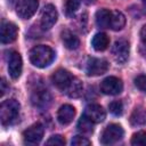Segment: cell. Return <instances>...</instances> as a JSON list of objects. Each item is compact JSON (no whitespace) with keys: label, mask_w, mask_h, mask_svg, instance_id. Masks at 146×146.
Returning <instances> with one entry per match:
<instances>
[{"label":"cell","mask_w":146,"mask_h":146,"mask_svg":"<svg viewBox=\"0 0 146 146\" xmlns=\"http://www.w3.org/2000/svg\"><path fill=\"white\" fill-rule=\"evenodd\" d=\"M30 60L31 63L40 68L47 67L50 65L55 58V51L49 47L44 44H39L33 47L30 50Z\"/></svg>","instance_id":"obj_1"},{"label":"cell","mask_w":146,"mask_h":146,"mask_svg":"<svg viewBox=\"0 0 146 146\" xmlns=\"http://www.w3.org/2000/svg\"><path fill=\"white\" fill-rule=\"evenodd\" d=\"M21 105L16 99L3 100L0 105V120L3 127L13 124L19 115Z\"/></svg>","instance_id":"obj_2"},{"label":"cell","mask_w":146,"mask_h":146,"mask_svg":"<svg viewBox=\"0 0 146 146\" xmlns=\"http://www.w3.org/2000/svg\"><path fill=\"white\" fill-rule=\"evenodd\" d=\"M123 135H124V131L120 124L111 123L104 129V131L100 136V143L103 145L115 144L123 138Z\"/></svg>","instance_id":"obj_3"},{"label":"cell","mask_w":146,"mask_h":146,"mask_svg":"<svg viewBox=\"0 0 146 146\" xmlns=\"http://www.w3.org/2000/svg\"><path fill=\"white\" fill-rule=\"evenodd\" d=\"M130 54V46L125 39H119L112 47V57L117 64H123L128 60Z\"/></svg>","instance_id":"obj_4"},{"label":"cell","mask_w":146,"mask_h":146,"mask_svg":"<svg viewBox=\"0 0 146 146\" xmlns=\"http://www.w3.org/2000/svg\"><path fill=\"white\" fill-rule=\"evenodd\" d=\"M123 90V82L116 76H107L100 82V91L105 95L115 96Z\"/></svg>","instance_id":"obj_5"},{"label":"cell","mask_w":146,"mask_h":146,"mask_svg":"<svg viewBox=\"0 0 146 146\" xmlns=\"http://www.w3.org/2000/svg\"><path fill=\"white\" fill-rule=\"evenodd\" d=\"M108 62L100 58L91 57L88 59L86 65V73L88 76H98L107 72L108 70Z\"/></svg>","instance_id":"obj_6"},{"label":"cell","mask_w":146,"mask_h":146,"mask_svg":"<svg viewBox=\"0 0 146 146\" xmlns=\"http://www.w3.org/2000/svg\"><path fill=\"white\" fill-rule=\"evenodd\" d=\"M43 125L41 123H34L31 127H29L24 132H23V137H24V143L29 144V145H36L41 141L42 137H43Z\"/></svg>","instance_id":"obj_7"},{"label":"cell","mask_w":146,"mask_h":146,"mask_svg":"<svg viewBox=\"0 0 146 146\" xmlns=\"http://www.w3.org/2000/svg\"><path fill=\"white\" fill-rule=\"evenodd\" d=\"M57 18H58V13H57L55 6L50 5V3L44 6L42 14H41V19H40L41 29L44 31L50 30L55 25V23L57 22Z\"/></svg>","instance_id":"obj_8"},{"label":"cell","mask_w":146,"mask_h":146,"mask_svg":"<svg viewBox=\"0 0 146 146\" xmlns=\"http://www.w3.org/2000/svg\"><path fill=\"white\" fill-rule=\"evenodd\" d=\"M38 8V0H21L16 7V13L22 19H29L36 13Z\"/></svg>","instance_id":"obj_9"},{"label":"cell","mask_w":146,"mask_h":146,"mask_svg":"<svg viewBox=\"0 0 146 146\" xmlns=\"http://www.w3.org/2000/svg\"><path fill=\"white\" fill-rule=\"evenodd\" d=\"M23 70V59L19 52L17 51H10L9 58H8V72L11 79L16 80L21 76Z\"/></svg>","instance_id":"obj_10"},{"label":"cell","mask_w":146,"mask_h":146,"mask_svg":"<svg viewBox=\"0 0 146 146\" xmlns=\"http://www.w3.org/2000/svg\"><path fill=\"white\" fill-rule=\"evenodd\" d=\"M51 102V96L49 91L44 88H36L33 90L31 95V103L33 104L34 107L38 108H46L49 106Z\"/></svg>","instance_id":"obj_11"},{"label":"cell","mask_w":146,"mask_h":146,"mask_svg":"<svg viewBox=\"0 0 146 146\" xmlns=\"http://www.w3.org/2000/svg\"><path fill=\"white\" fill-rule=\"evenodd\" d=\"M72 79H73V76L71 75V73L68 71L64 70V68L57 70L51 75V82L54 83V86L56 88H58L62 91H65L67 89V87L70 86Z\"/></svg>","instance_id":"obj_12"},{"label":"cell","mask_w":146,"mask_h":146,"mask_svg":"<svg viewBox=\"0 0 146 146\" xmlns=\"http://www.w3.org/2000/svg\"><path fill=\"white\" fill-rule=\"evenodd\" d=\"M17 35H18V27L11 22L2 21L1 33H0L1 42L2 43H10V42L16 40Z\"/></svg>","instance_id":"obj_13"},{"label":"cell","mask_w":146,"mask_h":146,"mask_svg":"<svg viewBox=\"0 0 146 146\" xmlns=\"http://www.w3.org/2000/svg\"><path fill=\"white\" fill-rule=\"evenodd\" d=\"M83 115H86L87 117H89L92 122L95 123H100L105 120L106 117V112L105 110L98 105V104H89L83 112Z\"/></svg>","instance_id":"obj_14"},{"label":"cell","mask_w":146,"mask_h":146,"mask_svg":"<svg viewBox=\"0 0 146 146\" xmlns=\"http://www.w3.org/2000/svg\"><path fill=\"white\" fill-rule=\"evenodd\" d=\"M75 116V108L70 104H64L57 112V120L62 125L70 124Z\"/></svg>","instance_id":"obj_15"},{"label":"cell","mask_w":146,"mask_h":146,"mask_svg":"<svg viewBox=\"0 0 146 146\" xmlns=\"http://www.w3.org/2000/svg\"><path fill=\"white\" fill-rule=\"evenodd\" d=\"M60 38H62V41H63L64 46H65L67 49H70V50L78 49L79 46H80V40H79V38H78L73 32H71L70 30H64V31H62Z\"/></svg>","instance_id":"obj_16"},{"label":"cell","mask_w":146,"mask_h":146,"mask_svg":"<svg viewBox=\"0 0 146 146\" xmlns=\"http://www.w3.org/2000/svg\"><path fill=\"white\" fill-rule=\"evenodd\" d=\"M91 44H92V48L95 50H97V51H104L110 46V38L107 36L106 33L99 32V33L95 34V36L92 38Z\"/></svg>","instance_id":"obj_17"},{"label":"cell","mask_w":146,"mask_h":146,"mask_svg":"<svg viewBox=\"0 0 146 146\" xmlns=\"http://www.w3.org/2000/svg\"><path fill=\"white\" fill-rule=\"evenodd\" d=\"M111 13L112 10H108L106 8L97 10L95 15L96 25L102 29H110V21H111Z\"/></svg>","instance_id":"obj_18"},{"label":"cell","mask_w":146,"mask_h":146,"mask_svg":"<svg viewBox=\"0 0 146 146\" xmlns=\"http://www.w3.org/2000/svg\"><path fill=\"white\" fill-rule=\"evenodd\" d=\"M124 25H125V16L119 10H112L110 29L113 31H120L124 27Z\"/></svg>","instance_id":"obj_19"},{"label":"cell","mask_w":146,"mask_h":146,"mask_svg":"<svg viewBox=\"0 0 146 146\" xmlns=\"http://www.w3.org/2000/svg\"><path fill=\"white\" fill-rule=\"evenodd\" d=\"M83 92V86H82V82L78 79V78H74L72 79L70 86L67 87V89L65 90V94L70 97V98H79Z\"/></svg>","instance_id":"obj_20"},{"label":"cell","mask_w":146,"mask_h":146,"mask_svg":"<svg viewBox=\"0 0 146 146\" xmlns=\"http://www.w3.org/2000/svg\"><path fill=\"white\" fill-rule=\"evenodd\" d=\"M130 123L132 125H145L146 124V108L136 107L130 115Z\"/></svg>","instance_id":"obj_21"},{"label":"cell","mask_w":146,"mask_h":146,"mask_svg":"<svg viewBox=\"0 0 146 146\" xmlns=\"http://www.w3.org/2000/svg\"><path fill=\"white\" fill-rule=\"evenodd\" d=\"M94 124L95 122H92L89 117H87L86 115H82L80 117V120L78 121V130L82 133H91L94 131Z\"/></svg>","instance_id":"obj_22"},{"label":"cell","mask_w":146,"mask_h":146,"mask_svg":"<svg viewBox=\"0 0 146 146\" xmlns=\"http://www.w3.org/2000/svg\"><path fill=\"white\" fill-rule=\"evenodd\" d=\"M81 0H66L65 6H64V11L67 17H73L78 9L80 8Z\"/></svg>","instance_id":"obj_23"},{"label":"cell","mask_w":146,"mask_h":146,"mask_svg":"<svg viewBox=\"0 0 146 146\" xmlns=\"http://www.w3.org/2000/svg\"><path fill=\"white\" fill-rule=\"evenodd\" d=\"M131 145L133 146H146V131H138L131 137Z\"/></svg>","instance_id":"obj_24"},{"label":"cell","mask_w":146,"mask_h":146,"mask_svg":"<svg viewBox=\"0 0 146 146\" xmlns=\"http://www.w3.org/2000/svg\"><path fill=\"white\" fill-rule=\"evenodd\" d=\"M108 110L110 112L115 115V116H120L123 113V104L121 100H113L108 105Z\"/></svg>","instance_id":"obj_25"},{"label":"cell","mask_w":146,"mask_h":146,"mask_svg":"<svg viewBox=\"0 0 146 146\" xmlns=\"http://www.w3.org/2000/svg\"><path fill=\"white\" fill-rule=\"evenodd\" d=\"M135 86L143 92H146V74H140L137 75L133 80Z\"/></svg>","instance_id":"obj_26"},{"label":"cell","mask_w":146,"mask_h":146,"mask_svg":"<svg viewBox=\"0 0 146 146\" xmlns=\"http://www.w3.org/2000/svg\"><path fill=\"white\" fill-rule=\"evenodd\" d=\"M71 144L74 145V146H89V145L91 144V141H90L88 138L78 135V136H74V137L72 138Z\"/></svg>","instance_id":"obj_27"},{"label":"cell","mask_w":146,"mask_h":146,"mask_svg":"<svg viewBox=\"0 0 146 146\" xmlns=\"http://www.w3.org/2000/svg\"><path fill=\"white\" fill-rule=\"evenodd\" d=\"M65 139L64 137H62L60 135H54L51 136L47 141L46 144L47 145H57V146H62V145H65Z\"/></svg>","instance_id":"obj_28"},{"label":"cell","mask_w":146,"mask_h":146,"mask_svg":"<svg viewBox=\"0 0 146 146\" xmlns=\"http://www.w3.org/2000/svg\"><path fill=\"white\" fill-rule=\"evenodd\" d=\"M140 39H141V42L146 46V25H144L140 30Z\"/></svg>","instance_id":"obj_29"},{"label":"cell","mask_w":146,"mask_h":146,"mask_svg":"<svg viewBox=\"0 0 146 146\" xmlns=\"http://www.w3.org/2000/svg\"><path fill=\"white\" fill-rule=\"evenodd\" d=\"M1 96H3L6 92H7V88H6V80L5 79H1Z\"/></svg>","instance_id":"obj_30"},{"label":"cell","mask_w":146,"mask_h":146,"mask_svg":"<svg viewBox=\"0 0 146 146\" xmlns=\"http://www.w3.org/2000/svg\"><path fill=\"white\" fill-rule=\"evenodd\" d=\"M143 3H144V6L146 7V0H143Z\"/></svg>","instance_id":"obj_31"}]
</instances>
